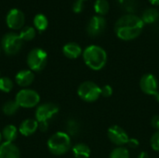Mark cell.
Segmentation results:
<instances>
[{
    "label": "cell",
    "mask_w": 159,
    "mask_h": 158,
    "mask_svg": "<svg viewBox=\"0 0 159 158\" xmlns=\"http://www.w3.org/2000/svg\"><path fill=\"white\" fill-rule=\"evenodd\" d=\"M144 22L142 18L134 14H126L120 17L115 24L116 36L123 41L136 39L143 32Z\"/></svg>",
    "instance_id": "6da1fadb"
},
{
    "label": "cell",
    "mask_w": 159,
    "mask_h": 158,
    "mask_svg": "<svg viewBox=\"0 0 159 158\" xmlns=\"http://www.w3.org/2000/svg\"><path fill=\"white\" fill-rule=\"evenodd\" d=\"M82 56L85 64L92 71L102 70L108 60L105 49L97 45H90L84 49Z\"/></svg>",
    "instance_id": "7a4b0ae2"
},
{
    "label": "cell",
    "mask_w": 159,
    "mask_h": 158,
    "mask_svg": "<svg viewBox=\"0 0 159 158\" xmlns=\"http://www.w3.org/2000/svg\"><path fill=\"white\" fill-rule=\"evenodd\" d=\"M72 146L71 137L63 131L54 133L48 141V148L49 152L55 156L65 155Z\"/></svg>",
    "instance_id": "3957f363"
},
{
    "label": "cell",
    "mask_w": 159,
    "mask_h": 158,
    "mask_svg": "<svg viewBox=\"0 0 159 158\" xmlns=\"http://www.w3.org/2000/svg\"><path fill=\"white\" fill-rule=\"evenodd\" d=\"M58 105L47 102L37 106L35 110V119L38 122V129L41 131H47L48 128V121L52 119L59 113Z\"/></svg>",
    "instance_id": "277c9868"
},
{
    "label": "cell",
    "mask_w": 159,
    "mask_h": 158,
    "mask_svg": "<svg viewBox=\"0 0 159 158\" xmlns=\"http://www.w3.org/2000/svg\"><path fill=\"white\" fill-rule=\"evenodd\" d=\"M77 95L86 102H94L101 97V87L93 81H84L77 88Z\"/></svg>",
    "instance_id": "5b68a950"
},
{
    "label": "cell",
    "mask_w": 159,
    "mask_h": 158,
    "mask_svg": "<svg viewBox=\"0 0 159 158\" xmlns=\"http://www.w3.org/2000/svg\"><path fill=\"white\" fill-rule=\"evenodd\" d=\"M47 62L48 54L40 47L33 48L27 55V65L33 72L42 71L46 67Z\"/></svg>",
    "instance_id": "8992f818"
},
{
    "label": "cell",
    "mask_w": 159,
    "mask_h": 158,
    "mask_svg": "<svg viewBox=\"0 0 159 158\" xmlns=\"http://www.w3.org/2000/svg\"><path fill=\"white\" fill-rule=\"evenodd\" d=\"M22 43L23 41L19 34L15 33H7L2 37L1 47L7 55L12 56L16 55L21 49Z\"/></svg>",
    "instance_id": "52a82bcc"
},
{
    "label": "cell",
    "mask_w": 159,
    "mask_h": 158,
    "mask_svg": "<svg viewBox=\"0 0 159 158\" xmlns=\"http://www.w3.org/2000/svg\"><path fill=\"white\" fill-rule=\"evenodd\" d=\"M15 101L21 108H34L38 105L40 102V96L35 90L24 88L16 94Z\"/></svg>",
    "instance_id": "ba28073f"
},
{
    "label": "cell",
    "mask_w": 159,
    "mask_h": 158,
    "mask_svg": "<svg viewBox=\"0 0 159 158\" xmlns=\"http://www.w3.org/2000/svg\"><path fill=\"white\" fill-rule=\"evenodd\" d=\"M107 137H108L109 141L113 144L116 145L117 147L127 145V143L129 140V136L128 132L122 127H120L118 125H113L108 129Z\"/></svg>",
    "instance_id": "9c48e42d"
},
{
    "label": "cell",
    "mask_w": 159,
    "mask_h": 158,
    "mask_svg": "<svg viewBox=\"0 0 159 158\" xmlns=\"http://www.w3.org/2000/svg\"><path fill=\"white\" fill-rule=\"evenodd\" d=\"M140 88L144 94L155 96L159 91L158 80L157 76L150 73L143 74L140 79Z\"/></svg>",
    "instance_id": "30bf717a"
},
{
    "label": "cell",
    "mask_w": 159,
    "mask_h": 158,
    "mask_svg": "<svg viewBox=\"0 0 159 158\" xmlns=\"http://www.w3.org/2000/svg\"><path fill=\"white\" fill-rule=\"evenodd\" d=\"M106 28V20L102 16H93L88 22L87 33L91 37L101 35Z\"/></svg>",
    "instance_id": "8fae6325"
},
{
    "label": "cell",
    "mask_w": 159,
    "mask_h": 158,
    "mask_svg": "<svg viewBox=\"0 0 159 158\" xmlns=\"http://www.w3.org/2000/svg\"><path fill=\"white\" fill-rule=\"evenodd\" d=\"M25 21V17L23 12L19 8H12L8 11L6 17L7 25L12 30L22 29Z\"/></svg>",
    "instance_id": "7c38bea8"
},
{
    "label": "cell",
    "mask_w": 159,
    "mask_h": 158,
    "mask_svg": "<svg viewBox=\"0 0 159 158\" xmlns=\"http://www.w3.org/2000/svg\"><path fill=\"white\" fill-rule=\"evenodd\" d=\"M0 158H20V153L13 142H5L0 144Z\"/></svg>",
    "instance_id": "4fadbf2b"
},
{
    "label": "cell",
    "mask_w": 159,
    "mask_h": 158,
    "mask_svg": "<svg viewBox=\"0 0 159 158\" xmlns=\"http://www.w3.org/2000/svg\"><path fill=\"white\" fill-rule=\"evenodd\" d=\"M34 80V74L31 70H21L18 72L15 75V82L20 87L26 88L32 85Z\"/></svg>",
    "instance_id": "5bb4252c"
},
{
    "label": "cell",
    "mask_w": 159,
    "mask_h": 158,
    "mask_svg": "<svg viewBox=\"0 0 159 158\" xmlns=\"http://www.w3.org/2000/svg\"><path fill=\"white\" fill-rule=\"evenodd\" d=\"M38 129V122L36 119L28 118L23 120L19 128V132L24 137H28L33 135Z\"/></svg>",
    "instance_id": "9a60e30c"
},
{
    "label": "cell",
    "mask_w": 159,
    "mask_h": 158,
    "mask_svg": "<svg viewBox=\"0 0 159 158\" xmlns=\"http://www.w3.org/2000/svg\"><path fill=\"white\" fill-rule=\"evenodd\" d=\"M62 53L66 58L71 59V60H75L83 54V50L78 44H76L75 42H70V43H67L63 46Z\"/></svg>",
    "instance_id": "2e32d148"
},
{
    "label": "cell",
    "mask_w": 159,
    "mask_h": 158,
    "mask_svg": "<svg viewBox=\"0 0 159 158\" xmlns=\"http://www.w3.org/2000/svg\"><path fill=\"white\" fill-rule=\"evenodd\" d=\"M72 152L75 158H89L91 155V150L89 146L83 142H78L75 144L72 148Z\"/></svg>",
    "instance_id": "e0dca14e"
},
{
    "label": "cell",
    "mask_w": 159,
    "mask_h": 158,
    "mask_svg": "<svg viewBox=\"0 0 159 158\" xmlns=\"http://www.w3.org/2000/svg\"><path fill=\"white\" fill-rule=\"evenodd\" d=\"M18 132H19V130L17 129V128L14 125H7L3 129L2 137L5 140V142H13L17 139Z\"/></svg>",
    "instance_id": "ac0fdd59"
},
{
    "label": "cell",
    "mask_w": 159,
    "mask_h": 158,
    "mask_svg": "<svg viewBox=\"0 0 159 158\" xmlns=\"http://www.w3.org/2000/svg\"><path fill=\"white\" fill-rule=\"evenodd\" d=\"M143 21L147 24H151L156 22L159 19V11L157 8H147L141 17Z\"/></svg>",
    "instance_id": "d6986e66"
},
{
    "label": "cell",
    "mask_w": 159,
    "mask_h": 158,
    "mask_svg": "<svg viewBox=\"0 0 159 158\" xmlns=\"http://www.w3.org/2000/svg\"><path fill=\"white\" fill-rule=\"evenodd\" d=\"M48 18L44 14H37L34 16V26L37 31L39 32L45 31L48 28Z\"/></svg>",
    "instance_id": "ffe728a7"
},
{
    "label": "cell",
    "mask_w": 159,
    "mask_h": 158,
    "mask_svg": "<svg viewBox=\"0 0 159 158\" xmlns=\"http://www.w3.org/2000/svg\"><path fill=\"white\" fill-rule=\"evenodd\" d=\"M110 5L107 0H96L94 3V10L99 16H104L109 12Z\"/></svg>",
    "instance_id": "44dd1931"
},
{
    "label": "cell",
    "mask_w": 159,
    "mask_h": 158,
    "mask_svg": "<svg viewBox=\"0 0 159 158\" xmlns=\"http://www.w3.org/2000/svg\"><path fill=\"white\" fill-rule=\"evenodd\" d=\"M36 32L35 28L32 26H25L20 30V33L19 34L20 37L22 41H31L35 37Z\"/></svg>",
    "instance_id": "7402d4cb"
},
{
    "label": "cell",
    "mask_w": 159,
    "mask_h": 158,
    "mask_svg": "<svg viewBox=\"0 0 159 158\" xmlns=\"http://www.w3.org/2000/svg\"><path fill=\"white\" fill-rule=\"evenodd\" d=\"M19 108L20 106L16 102V101H7V102L4 103L2 107V111L6 115H13L18 112Z\"/></svg>",
    "instance_id": "603a6c76"
},
{
    "label": "cell",
    "mask_w": 159,
    "mask_h": 158,
    "mask_svg": "<svg viewBox=\"0 0 159 158\" xmlns=\"http://www.w3.org/2000/svg\"><path fill=\"white\" fill-rule=\"evenodd\" d=\"M66 130H67V134L71 137V136H76L79 131H80V125L78 123L77 120L75 119H69L66 123Z\"/></svg>",
    "instance_id": "cb8c5ba5"
},
{
    "label": "cell",
    "mask_w": 159,
    "mask_h": 158,
    "mask_svg": "<svg viewBox=\"0 0 159 158\" xmlns=\"http://www.w3.org/2000/svg\"><path fill=\"white\" fill-rule=\"evenodd\" d=\"M109 158H130V154L128 148L120 146L112 150L109 155Z\"/></svg>",
    "instance_id": "d4e9b609"
},
{
    "label": "cell",
    "mask_w": 159,
    "mask_h": 158,
    "mask_svg": "<svg viewBox=\"0 0 159 158\" xmlns=\"http://www.w3.org/2000/svg\"><path fill=\"white\" fill-rule=\"evenodd\" d=\"M14 83L13 81L7 76H2L0 77V91L8 93L13 89Z\"/></svg>",
    "instance_id": "484cf974"
},
{
    "label": "cell",
    "mask_w": 159,
    "mask_h": 158,
    "mask_svg": "<svg viewBox=\"0 0 159 158\" xmlns=\"http://www.w3.org/2000/svg\"><path fill=\"white\" fill-rule=\"evenodd\" d=\"M150 145L155 152L159 153V130H157L150 139Z\"/></svg>",
    "instance_id": "4316f807"
},
{
    "label": "cell",
    "mask_w": 159,
    "mask_h": 158,
    "mask_svg": "<svg viewBox=\"0 0 159 158\" xmlns=\"http://www.w3.org/2000/svg\"><path fill=\"white\" fill-rule=\"evenodd\" d=\"M114 89L110 85H104L101 88V97L103 98H109L113 95Z\"/></svg>",
    "instance_id": "83f0119b"
},
{
    "label": "cell",
    "mask_w": 159,
    "mask_h": 158,
    "mask_svg": "<svg viewBox=\"0 0 159 158\" xmlns=\"http://www.w3.org/2000/svg\"><path fill=\"white\" fill-rule=\"evenodd\" d=\"M84 9V1L82 0H75L73 5V10L75 13H80Z\"/></svg>",
    "instance_id": "f1b7e54d"
},
{
    "label": "cell",
    "mask_w": 159,
    "mask_h": 158,
    "mask_svg": "<svg viewBox=\"0 0 159 158\" xmlns=\"http://www.w3.org/2000/svg\"><path fill=\"white\" fill-rule=\"evenodd\" d=\"M119 4L122 5L127 10L132 11L133 10V6H134V0H118Z\"/></svg>",
    "instance_id": "f546056e"
},
{
    "label": "cell",
    "mask_w": 159,
    "mask_h": 158,
    "mask_svg": "<svg viewBox=\"0 0 159 158\" xmlns=\"http://www.w3.org/2000/svg\"><path fill=\"white\" fill-rule=\"evenodd\" d=\"M128 147H129L130 149H137L140 146V142L138 139L136 138H129L128 143H127Z\"/></svg>",
    "instance_id": "4dcf8cb0"
},
{
    "label": "cell",
    "mask_w": 159,
    "mask_h": 158,
    "mask_svg": "<svg viewBox=\"0 0 159 158\" xmlns=\"http://www.w3.org/2000/svg\"><path fill=\"white\" fill-rule=\"evenodd\" d=\"M151 126L156 130H159V115H154L151 119Z\"/></svg>",
    "instance_id": "1f68e13d"
},
{
    "label": "cell",
    "mask_w": 159,
    "mask_h": 158,
    "mask_svg": "<svg viewBox=\"0 0 159 158\" xmlns=\"http://www.w3.org/2000/svg\"><path fill=\"white\" fill-rule=\"evenodd\" d=\"M138 158H149V155L146 152H141L138 156Z\"/></svg>",
    "instance_id": "d6a6232c"
},
{
    "label": "cell",
    "mask_w": 159,
    "mask_h": 158,
    "mask_svg": "<svg viewBox=\"0 0 159 158\" xmlns=\"http://www.w3.org/2000/svg\"><path fill=\"white\" fill-rule=\"evenodd\" d=\"M149 2H150L152 5H155V6H159V0H149Z\"/></svg>",
    "instance_id": "836d02e7"
},
{
    "label": "cell",
    "mask_w": 159,
    "mask_h": 158,
    "mask_svg": "<svg viewBox=\"0 0 159 158\" xmlns=\"http://www.w3.org/2000/svg\"><path fill=\"white\" fill-rule=\"evenodd\" d=\"M154 97H155L156 101H157V102H159V91L157 93V94H156V95H155V96H154Z\"/></svg>",
    "instance_id": "e575fe53"
},
{
    "label": "cell",
    "mask_w": 159,
    "mask_h": 158,
    "mask_svg": "<svg viewBox=\"0 0 159 158\" xmlns=\"http://www.w3.org/2000/svg\"><path fill=\"white\" fill-rule=\"evenodd\" d=\"M2 133H0V144H1V141H2Z\"/></svg>",
    "instance_id": "d590c367"
},
{
    "label": "cell",
    "mask_w": 159,
    "mask_h": 158,
    "mask_svg": "<svg viewBox=\"0 0 159 158\" xmlns=\"http://www.w3.org/2000/svg\"><path fill=\"white\" fill-rule=\"evenodd\" d=\"M82 1H86V0H82Z\"/></svg>",
    "instance_id": "8d00e7d4"
}]
</instances>
